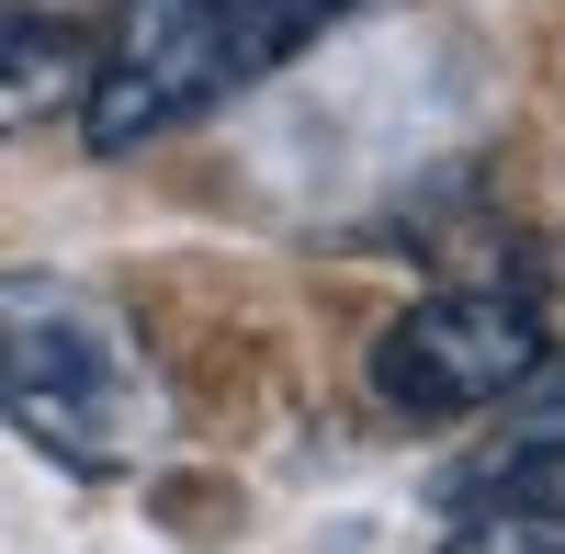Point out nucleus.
<instances>
[{
    "label": "nucleus",
    "instance_id": "obj_6",
    "mask_svg": "<svg viewBox=\"0 0 565 554\" xmlns=\"http://www.w3.org/2000/svg\"><path fill=\"white\" fill-rule=\"evenodd\" d=\"M441 554H565V521H498L487 510V521H463Z\"/></svg>",
    "mask_w": 565,
    "mask_h": 554
},
{
    "label": "nucleus",
    "instance_id": "obj_4",
    "mask_svg": "<svg viewBox=\"0 0 565 554\" xmlns=\"http://www.w3.org/2000/svg\"><path fill=\"white\" fill-rule=\"evenodd\" d=\"M463 498H476V521H565V374L554 396H532L521 419H509L476 465H463Z\"/></svg>",
    "mask_w": 565,
    "mask_h": 554
},
{
    "label": "nucleus",
    "instance_id": "obj_3",
    "mask_svg": "<svg viewBox=\"0 0 565 554\" xmlns=\"http://www.w3.org/2000/svg\"><path fill=\"white\" fill-rule=\"evenodd\" d=\"M554 362V329L532 295H498V284H463V295H418L385 340H373V396L396 419H463V407H498L521 396Z\"/></svg>",
    "mask_w": 565,
    "mask_h": 554
},
{
    "label": "nucleus",
    "instance_id": "obj_1",
    "mask_svg": "<svg viewBox=\"0 0 565 554\" xmlns=\"http://www.w3.org/2000/svg\"><path fill=\"white\" fill-rule=\"evenodd\" d=\"M362 0H114V34L90 57V148H148L204 103L271 79Z\"/></svg>",
    "mask_w": 565,
    "mask_h": 554
},
{
    "label": "nucleus",
    "instance_id": "obj_5",
    "mask_svg": "<svg viewBox=\"0 0 565 554\" xmlns=\"http://www.w3.org/2000/svg\"><path fill=\"white\" fill-rule=\"evenodd\" d=\"M68 79H79V0H57V12H0V125L57 103Z\"/></svg>",
    "mask_w": 565,
    "mask_h": 554
},
{
    "label": "nucleus",
    "instance_id": "obj_2",
    "mask_svg": "<svg viewBox=\"0 0 565 554\" xmlns=\"http://www.w3.org/2000/svg\"><path fill=\"white\" fill-rule=\"evenodd\" d=\"M0 419L79 476H114L148 441V374L114 306L68 271H0Z\"/></svg>",
    "mask_w": 565,
    "mask_h": 554
}]
</instances>
